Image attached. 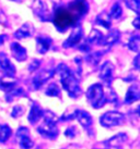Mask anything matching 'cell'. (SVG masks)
<instances>
[{"label":"cell","mask_w":140,"mask_h":149,"mask_svg":"<svg viewBox=\"0 0 140 149\" xmlns=\"http://www.w3.org/2000/svg\"><path fill=\"white\" fill-rule=\"evenodd\" d=\"M88 10L89 8L86 0H74L68 4V8L58 7L55 9L52 20L58 31H65L77 24Z\"/></svg>","instance_id":"6da1fadb"},{"label":"cell","mask_w":140,"mask_h":149,"mask_svg":"<svg viewBox=\"0 0 140 149\" xmlns=\"http://www.w3.org/2000/svg\"><path fill=\"white\" fill-rule=\"evenodd\" d=\"M55 72L59 75L62 87L68 93V95L71 98H78V97H80V95H81V88L79 86V81L77 79V76L74 74V72L70 70L65 63H60L56 68Z\"/></svg>","instance_id":"7a4b0ae2"},{"label":"cell","mask_w":140,"mask_h":149,"mask_svg":"<svg viewBox=\"0 0 140 149\" xmlns=\"http://www.w3.org/2000/svg\"><path fill=\"white\" fill-rule=\"evenodd\" d=\"M42 124L37 127V131L43 137L48 139H55L58 136V118L53 112L46 110L42 116Z\"/></svg>","instance_id":"3957f363"},{"label":"cell","mask_w":140,"mask_h":149,"mask_svg":"<svg viewBox=\"0 0 140 149\" xmlns=\"http://www.w3.org/2000/svg\"><path fill=\"white\" fill-rule=\"evenodd\" d=\"M87 99L91 106L95 109H100L103 107L107 101L103 86L101 84L91 85L87 91Z\"/></svg>","instance_id":"277c9868"},{"label":"cell","mask_w":140,"mask_h":149,"mask_svg":"<svg viewBox=\"0 0 140 149\" xmlns=\"http://www.w3.org/2000/svg\"><path fill=\"white\" fill-rule=\"evenodd\" d=\"M125 116L117 111H108L105 112L102 116L100 118V123L104 127H113V126H117L124 123Z\"/></svg>","instance_id":"5b68a950"},{"label":"cell","mask_w":140,"mask_h":149,"mask_svg":"<svg viewBox=\"0 0 140 149\" xmlns=\"http://www.w3.org/2000/svg\"><path fill=\"white\" fill-rule=\"evenodd\" d=\"M33 11L34 14L36 15L41 21H50L52 20V15L49 13V10L46 7V4L42 1V0H33Z\"/></svg>","instance_id":"8992f818"},{"label":"cell","mask_w":140,"mask_h":149,"mask_svg":"<svg viewBox=\"0 0 140 149\" xmlns=\"http://www.w3.org/2000/svg\"><path fill=\"white\" fill-rule=\"evenodd\" d=\"M17 139H18L19 145H20V147L22 149L33 148L34 143H33V141L31 139V137H30L29 128L21 126L17 132Z\"/></svg>","instance_id":"52a82bcc"},{"label":"cell","mask_w":140,"mask_h":149,"mask_svg":"<svg viewBox=\"0 0 140 149\" xmlns=\"http://www.w3.org/2000/svg\"><path fill=\"white\" fill-rule=\"evenodd\" d=\"M83 36V29L80 25L74 26L72 32L70 34V36L68 37L66 42H64V47L65 48H70V47H74V46L79 45V42H81Z\"/></svg>","instance_id":"ba28073f"},{"label":"cell","mask_w":140,"mask_h":149,"mask_svg":"<svg viewBox=\"0 0 140 149\" xmlns=\"http://www.w3.org/2000/svg\"><path fill=\"white\" fill-rule=\"evenodd\" d=\"M113 72H114V65L110 61H106L104 63L100 70V79H102L107 86H111L112 81H113Z\"/></svg>","instance_id":"9c48e42d"},{"label":"cell","mask_w":140,"mask_h":149,"mask_svg":"<svg viewBox=\"0 0 140 149\" xmlns=\"http://www.w3.org/2000/svg\"><path fill=\"white\" fill-rule=\"evenodd\" d=\"M55 74V71L54 70H43L41 71L38 74H36L33 79V85L35 89L41 88L44 84L48 81V79Z\"/></svg>","instance_id":"30bf717a"},{"label":"cell","mask_w":140,"mask_h":149,"mask_svg":"<svg viewBox=\"0 0 140 149\" xmlns=\"http://www.w3.org/2000/svg\"><path fill=\"white\" fill-rule=\"evenodd\" d=\"M0 70L4 71V74L9 76H14L16 74V68L4 52H0Z\"/></svg>","instance_id":"8fae6325"},{"label":"cell","mask_w":140,"mask_h":149,"mask_svg":"<svg viewBox=\"0 0 140 149\" xmlns=\"http://www.w3.org/2000/svg\"><path fill=\"white\" fill-rule=\"evenodd\" d=\"M74 119H77L78 122L82 125L86 130H89L92 125V118L84 110H76L74 111Z\"/></svg>","instance_id":"7c38bea8"},{"label":"cell","mask_w":140,"mask_h":149,"mask_svg":"<svg viewBox=\"0 0 140 149\" xmlns=\"http://www.w3.org/2000/svg\"><path fill=\"white\" fill-rule=\"evenodd\" d=\"M126 141H127V135L125 133H119L110 139H107L106 141H104V146L106 148H118Z\"/></svg>","instance_id":"4fadbf2b"},{"label":"cell","mask_w":140,"mask_h":149,"mask_svg":"<svg viewBox=\"0 0 140 149\" xmlns=\"http://www.w3.org/2000/svg\"><path fill=\"white\" fill-rule=\"evenodd\" d=\"M34 32H35V29H34L33 25L31 24V23H25L14 33V37L18 38V39L31 37L34 34Z\"/></svg>","instance_id":"5bb4252c"},{"label":"cell","mask_w":140,"mask_h":149,"mask_svg":"<svg viewBox=\"0 0 140 149\" xmlns=\"http://www.w3.org/2000/svg\"><path fill=\"white\" fill-rule=\"evenodd\" d=\"M11 52H12V56L17 59L18 61H24L26 57H28V52H26V49L24 47H22L20 44L18 42H13L11 45Z\"/></svg>","instance_id":"9a60e30c"},{"label":"cell","mask_w":140,"mask_h":149,"mask_svg":"<svg viewBox=\"0 0 140 149\" xmlns=\"http://www.w3.org/2000/svg\"><path fill=\"white\" fill-rule=\"evenodd\" d=\"M140 98V89L139 85L137 84H132V86L129 87L127 94H126V98H125V102L126 104H132L137 100H139Z\"/></svg>","instance_id":"2e32d148"},{"label":"cell","mask_w":140,"mask_h":149,"mask_svg":"<svg viewBox=\"0 0 140 149\" xmlns=\"http://www.w3.org/2000/svg\"><path fill=\"white\" fill-rule=\"evenodd\" d=\"M119 39V33L118 31H112L110 34H107L106 36H103L101 42H99V45L103 46V47H111L115 44L116 42H118Z\"/></svg>","instance_id":"e0dca14e"},{"label":"cell","mask_w":140,"mask_h":149,"mask_svg":"<svg viewBox=\"0 0 140 149\" xmlns=\"http://www.w3.org/2000/svg\"><path fill=\"white\" fill-rule=\"evenodd\" d=\"M17 84V79L14 76H9L4 75L0 77V89L4 91H9L12 88H14Z\"/></svg>","instance_id":"ac0fdd59"},{"label":"cell","mask_w":140,"mask_h":149,"mask_svg":"<svg viewBox=\"0 0 140 149\" xmlns=\"http://www.w3.org/2000/svg\"><path fill=\"white\" fill-rule=\"evenodd\" d=\"M43 113H44V110L37 104H33L29 114V122L31 124H36L37 122L42 119Z\"/></svg>","instance_id":"d6986e66"},{"label":"cell","mask_w":140,"mask_h":149,"mask_svg":"<svg viewBox=\"0 0 140 149\" xmlns=\"http://www.w3.org/2000/svg\"><path fill=\"white\" fill-rule=\"evenodd\" d=\"M52 46V39L46 36H38L36 38V49L40 54H45Z\"/></svg>","instance_id":"ffe728a7"},{"label":"cell","mask_w":140,"mask_h":149,"mask_svg":"<svg viewBox=\"0 0 140 149\" xmlns=\"http://www.w3.org/2000/svg\"><path fill=\"white\" fill-rule=\"evenodd\" d=\"M95 23L98 25H101V26H103L104 29H110L111 27V17H110V15L108 14H106V13H101V14H99L98 17H96V19H95Z\"/></svg>","instance_id":"44dd1931"},{"label":"cell","mask_w":140,"mask_h":149,"mask_svg":"<svg viewBox=\"0 0 140 149\" xmlns=\"http://www.w3.org/2000/svg\"><path fill=\"white\" fill-rule=\"evenodd\" d=\"M12 134L11 127L7 124H0V143H6Z\"/></svg>","instance_id":"7402d4cb"},{"label":"cell","mask_w":140,"mask_h":149,"mask_svg":"<svg viewBox=\"0 0 140 149\" xmlns=\"http://www.w3.org/2000/svg\"><path fill=\"white\" fill-rule=\"evenodd\" d=\"M24 95V91L22 88H12L11 91H7V95H6V100L7 101H12L13 99H16V98H19L21 96Z\"/></svg>","instance_id":"603a6c76"},{"label":"cell","mask_w":140,"mask_h":149,"mask_svg":"<svg viewBox=\"0 0 140 149\" xmlns=\"http://www.w3.org/2000/svg\"><path fill=\"white\" fill-rule=\"evenodd\" d=\"M103 37V35L101 34L100 31H96V29H93L91 34L89 35V37H88L87 42L89 44H98L99 45V42H101V39Z\"/></svg>","instance_id":"cb8c5ba5"},{"label":"cell","mask_w":140,"mask_h":149,"mask_svg":"<svg viewBox=\"0 0 140 149\" xmlns=\"http://www.w3.org/2000/svg\"><path fill=\"white\" fill-rule=\"evenodd\" d=\"M122 15H123L122 7L119 6V3H114L111 9V15H110V17L114 19V20H118Z\"/></svg>","instance_id":"d4e9b609"},{"label":"cell","mask_w":140,"mask_h":149,"mask_svg":"<svg viewBox=\"0 0 140 149\" xmlns=\"http://www.w3.org/2000/svg\"><path fill=\"white\" fill-rule=\"evenodd\" d=\"M128 47L129 49L135 51V52H138L139 51V47H140V38L138 35H135L130 38V40L128 42Z\"/></svg>","instance_id":"484cf974"},{"label":"cell","mask_w":140,"mask_h":149,"mask_svg":"<svg viewBox=\"0 0 140 149\" xmlns=\"http://www.w3.org/2000/svg\"><path fill=\"white\" fill-rule=\"evenodd\" d=\"M45 94L47 96H50V97H59L60 89H59L58 85H56V84H50L49 86L47 87Z\"/></svg>","instance_id":"4316f807"},{"label":"cell","mask_w":140,"mask_h":149,"mask_svg":"<svg viewBox=\"0 0 140 149\" xmlns=\"http://www.w3.org/2000/svg\"><path fill=\"white\" fill-rule=\"evenodd\" d=\"M103 52H95V54H91L87 57V61L90 64H92L93 66L98 65L101 60V57H102Z\"/></svg>","instance_id":"83f0119b"},{"label":"cell","mask_w":140,"mask_h":149,"mask_svg":"<svg viewBox=\"0 0 140 149\" xmlns=\"http://www.w3.org/2000/svg\"><path fill=\"white\" fill-rule=\"evenodd\" d=\"M125 4L129 9H132V11H135L137 14H139L140 10V1L139 0H124Z\"/></svg>","instance_id":"f1b7e54d"},{"label":"cell","mask_w":140,"mask_h":149,"mask_svg":"<svg viewBox=\"0 0 140 149\" xmlns=\"http://www.w3.org/2000/svg\"><path fill=\"white\" fill-rule=\"evenodd\" d=\"M25 112V108L22 107V106H16L13 108L12 112H11V116L13 118H20L21 116H23Z\"/></svg>","instance_id":"f546056e"},{"label":"cell","mask_w":140,"mask_h":149,"mask_svg":"<svg viewBox=\"0 0 140 149\" xmlns=\"http://www.w3.org/2000/svg\"><path fill=\"white\" fill-rule=\"evenodd\" d=\"M40 65H41V61L35 59V60H33V61L31 62V64L29 65V71L30 72H34V71L37 70V69L40 68Z\"/></svg>","instance_id":"4dcf8cb0"},{"label":"cell","mask_w":140,"mask_h":149,"mask_svg":"<svg viewBox=\"0 0 140 149\" xmlns=\"http://www.w3.org/2000/svg\"><path fill=\"white\" fill-rule=\"evenodd\" d=\"M65 135L67 137H69V138H74L76 135H77V130L74 126H71V127H68L66 130V132H65Z\"/></svg>","instance_id":"1f68e13d"},{"label":"cell","mask_w":140,"mask_h":149,"mask_svg":"<svg viewBox=\"0 0 140 149\" xmlns=\"http://www.w3.org/2000/svg\"><path fill=\"white\" fill-rule=\"evenodd\" d=\"M74 111H66L65 112V114L62 116V119L60 120L62 121H69V120H74Z\"/></svg>","instance_id":"d6a6232c"},{"label":"cell","mask_w":140,"mask_h":149,"mask_svg":"<svg viewBox=\"0 0 140 149\" xmlns=\"http://www.w3.org/2000/svg\"><path fill=\"white\" fill-rule=\"evenodd\" d=\"M0 24H4V26H8V19L6 17V14L2 12L1 9H0Z\"/></svg>","instance_id":"836d02e7"},{"label":"cell","mask_w":140,"mask_h":149,"mask_svg":"<svg viewBox=\"0 0 140 149\" xmlns=\"http://www.w3.org/2000/svg\"><path fill=\"white\" fill-rule=\"evenodd\" d=\"M79 48H80V50H81V51H84V52H89V51L91 50L90 44H89L88 42H83L82 45H80V46H79Z\"/></svg>","instance_id":"e575fe53"},{"label":"cell","mask_w":140,"mask_h":149,"mask_svg":"<svg viewBox=\"0 0 140 149\" xmlns=\"http://www.w3.org/2000/svg\"><path fill=\"white\" fill-rule=\"evenodd\" d=\"M139 56H137L136 58H135V61H134V65H135V69L138 70L139 69Z\"/></svg>","instance_id":"d590c367"},{"label":"cell","mask_w":140,"mask_h":149,"mask_svg":"<svg viewBox=\"0 0 140 149\" xmlns=\"http://www.w3.org/2000/svg\"><path fill=\"white\" fill-rule=\"evenodd\" d=\"M132 24H134V26H135V27H136L137 29H139V17H136V20L134 21V23H132Z\"/></svg>","instance_id":"8d00e7d4"},{"label":"cell","mask_w":140,"mask_h":149,"mask_svg":"<svg viewBox=\"0 0 140 149\" xmlns=\"http://www.w3.org/2000/svg\"><path fill=\"white\" fill-rule=\"evenodd\" d=\"M4 38H6V36H4V35H1V36H0V45H2V44H4Z\"/></svg>","instance_id":"74e56055"},{"label":"cell","mask_w":140,"mask_h":149,"mask_svg":"<svg viewBox=\"0 0 140 149\" xmlns=\"http://www.w3.org/2000/svg\"><path fill=\"white\" fill-rule=\"evenodd\" d=\"M12 1H16V2H22V0H12Z\"/></svg>","instance_id":"f35d334b"}]
</instances>
